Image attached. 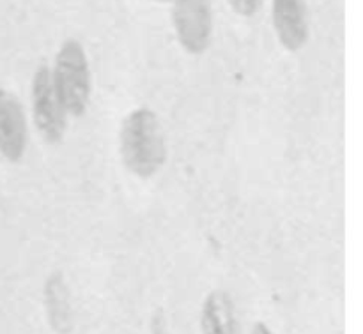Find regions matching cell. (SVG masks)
<instances>
[{
  "label": "cell",
  "instance_id": "1",
  "mask_svg": "<svg viewBox=\"0 0 363 334\" xmlns=\"http://www.w3.org/2000/svg\"><path fill=\"white\" fill-rule=\"evenodd\" d=\"M121 159L133 175L149 179L165 165L167 145L162 124L151 108H135L124 117L119 133Z\"/></svg>",
  "mask_w": 363,
  "mask_h": 334
},
{
  "label": "cell",
  "instance_id": "2",
  "mask_svg": "<svg viewBox=\"0 0 363 334\" xmlns=\"http://www.w3.org/2000/svg\"><path fill=\"white\" fill-rule=\"evenodd\" d=\"M53 85L67 115L82 117L91 99V67L87 53L78 39H66L55 55Z\"/></svg>",
  "mask_w": 363,
  "mask_h": 334
},
{
  "label": "cell",
  "instance_id": "3",
  "mask_svg": "<svg viewBox=\"0 0 363 334\" xmlns=\"http://www.w3.org/2000/svg\"><path fill=\"white\" fill-rule=\"evenodd\" d=\"M32 117L43 140L50 145L59 144L66 133L67 113L60 103L48 66H39L32 76L30 87Z\"/></svg>",
  "mask_w": 363,
  "mask_h": 334
},
{
  "label": "cell",
  "instance_id": "4",
  "mask_svg": "<svg viewBox=\"0 0 363 334\" xmlns=\"http://www.w3.org/2000/svg\"><path fill=\"white\" fill-rule=\"evenodd\" d=\"M174 34L190 55H202L213 39L211 0H170Z\"/></svg>",
  "mask_w": 363,
  "mask_h": 334
},
{
  "label": "cell",
  "instance_id": "5",
  "mask_svg": "<svg viewBox=\"0 0 363 334\" xmlns=\"http://www.w3.org/2000/svg\"><path fill=\"white\" fill-rule=\"evenodd\" d=\"M27 142V119L20 99L13 92L0 88V154L9 163L21 161Z\"/></svg>",
  "mask_w": 363,
  "mask_h": 334
},
{
  "label": "cell",
  "instance_id": "6",
  "mask_svg": "<svg viewBox=\"0 0 363 334\" xmlns=\"http://www.w3.org/2000/svg\"><path fill=\"white\" fill-rule=\"evenodd\" d=\"M272 21L277 39L287 52H300L308 41L305 0H272Z\"/></svg>",
  "mask_w": 363,
  "mask_h": 334
},
{
  "label": "cell",
  "instance_id": "7",
  "mask_svg": "<svg viewBox=\"0 0 363 334\" xmlns=\"http://www.w3.org/2000/svg\"><path fill=\"white\" fill-rule=\"evenodd\" d=\"M202 334H238L234 304L225 290H213L206 296L201 310Z\"/></svg>",
  "mask_w": 363,
  "mask_h": 334
},
{
  "label": "cell",
  "instance_id": "8",
  "mask_svg": "<svg viewBox=\"0 0 363 334\" xmlns=\"http://www.w3.org/2000/svg\"><path fill=\"white\" fill-rule=\"evenodd\" d=\"M45 304L50 328L59 334L69 333L71 329V306L67 299V289L60 272L50 275L45 285Z\"/></svg>",
  "mask_w": 363,
  "mask_h": 334
},
{
  "label": "cell",
  "instance_id": "9",
  "mask_svg": "<svg viewBox=\"0 0 363 334\" xmlns=\"http://www.w3.org/2000/svg\"><path fill=\"white\" fill-rule=\"evenodd\" d=\"M230 9L243 18H252L259 13L262 6V0H227Z\"/></svg>",
  "mask_w": 363,
  "mask_h": 334
},
{
  "label": "cell",
  "instance_id": "10",
  "mask_svg": "<svg viewBox=\"0 0 363 334\" xmlns=\"http://www.w3.org/2000/svg\"><path fill=\"white\" fill-rule=\"evenodd\" d=\"M252 334H273V331L264 322H255L254 328H252Z\"/></svg>",
  "mask_w": 363,
  "mask_h": 334
},
{
  "label": "cell",
  "instance_id": "11",
  "mask_svg": "<svg viewBox=\"0 0 363 334\" xmlns=\"http://www.w3.org/2000/svg\"><path fill=\"white\" fill-rule=\"evenodd\" d=\"M152 2H160V4H162V2H170V0H152Z\"/></svg>",
  "mask_w": 363,
  "mask_h": 334
}]
</instances>
